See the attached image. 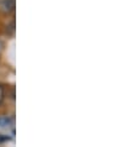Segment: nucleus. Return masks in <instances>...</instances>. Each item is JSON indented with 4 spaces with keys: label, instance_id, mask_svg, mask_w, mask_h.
I'll return each mask as SVG.
<instances>
[{
    "label": "nucleus",
    "instance_id": "3",
    "mask_svg": "<svg viewBox=\"0 0 138 147\" xmlns=\"http://www.w3.org/2000/svg\"><path fill=\"white\" fill-rule=\"evenodd\" d=\"M5 100V87L3 84H0V107Z\"/></svg>",
    "mask_w": 138,
    "mask_h": 147
},
{
    "label": "nucleus",
    "instance_id": "4",
    "mask_svg": "<svg viewBox=\"0 0 138 147\" xmlns=\"http://www.w3.org/2000/svg\"><path fill=\"white\" fill-rule=\"evenodd\" d=\"M9 140H10V137L4 136V135H0V144H3V142H6V141H9Z\"/></svg>",
    "mask_w": 138,
    "mask_h": 147
},
{
    "label": "nucleus",
    "instance_id": "2",
    "mask_svg": "<svg viewBox=\"0 0 138 147\" xmlns=\"http://www.w3.org/2000/svg\"><path fill=\"white\" fill-rule=\"evenodd\" d=\"M14 32H15V20H13V21H11L9 25H6V34L7 35L13 36Z\"/></svg>",
    "mask_w": 138,
    "mask_h": 147
},
{
    "label": "nucleus",
    "instance_id": "1",
    "mask_svg": "<svg viewBox=\"0 0 138 147\" xmlns=\"http://www.w3.org/2000/svg\"><path fill=\"white\" fill-rule=\"evenodd\" d=\"M0 9L4 14H10L15 10V0H1L0 1Z\"/></svg>",
    "mask_w": 138,
    "mask_h": 147
}]
</instances>
